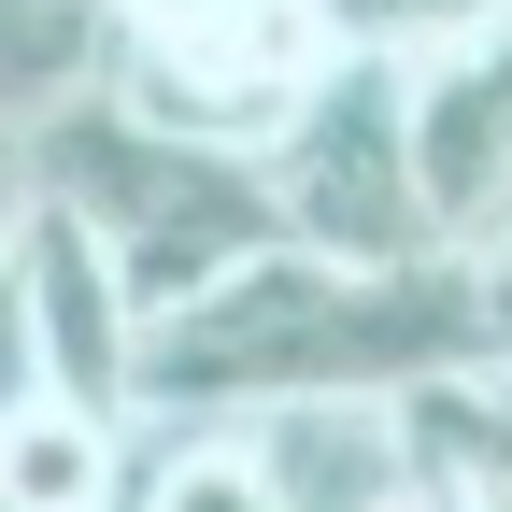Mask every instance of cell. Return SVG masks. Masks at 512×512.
<instances>
[{
    "label": "cell",
    "instance_id": "cell-1",
    "mask_svg": "<svg viewBox=\"0 0 512 512\" xmlns=\"http://www.w3.org/2000/svg\"><path fill=\"white\" fill-rule=\"evenodd\" d=\"M484 370L470 256L441 271H328V256L271 242L214 299L143 328V399L128 427H285V413H399L427 384Z\"/></svg>",
    "mask_w": 512,
    "mask_h": 512
},
{
    "label": "cell",
    "instance_id": "cell-2",
    "mask_svg": "<svg viewBox=\"0 0 512 512\" xmlns=\"http://www.w3.org/2000/svg\"><path fill=\"white\" fill-rule=\"evenodd\" d=\"M29 200H43V214H72V228L100 242V271L128 285V313H143V328H171L185 299H214L228 271H256V256L285 242L271 185H256L242 157L171 143V128L114 114V100L57 114L43 143H29Z\"/></svg>",
    "mask_w": 512,
    "mask_h": 512
},
{
    "label": "cell",
    "instance_id": "cell-3",
    "mask_svg": "<svg viewBox=\"0 0 512 512\" xmlns=\"http://www.w3.org/2000/svg\"><path fill=\"white\" fill-rule=\"evenodd\" d=\"M328 57H342V43L313 29V0H128L100 100L256 171V157L299 128V100H313Z\"/></svg>",
    "mask_w": 512,
    "mask_h": 512
},
{
    "label": "cell",
    "instance_id": "cell-4",
    "mask_svg": "<svg viewBox=\"0 0 512 512\" xmlns=\"http://www.w3.org/2000/svg\"><path fill=\"white\" fill-rule=\"evenodd\" d=\"M256 185H271L285 242L328 256V271H441L427 171H413V72L399 57H328L299 128L256 157Z\"/></svg>",
    "mask_w": 512,
    "mask_h": 512
},
{
    "label": "cell",
    "instance_id": "cell-5",
    "mask_svg": "<svg viewBox=\"0 0 512 512\" xmlns=\"http://www.w3.org/2000/svg\"><path fill=\"white\" fill-rule=\"evenodd\" d=\"M0 271H15L43 399H72V413H114V427H128V399H143V313H128V285L100 271V242H86L72 214L29 200V228H15V256H0Z\"/></svg>",
    "mask_w": 512,
    "mask_h": 512
},
{
    "label": "cell",
    "instance_id": "cell-6",
    "mask_svg": "<svg viewBox=\"0 0 512 512\" xmlns=\"http://www.w3.org/2000/svg\"><path fill=\"white\" fill-rule=\"evenodd\" d=\"M413 171H427L441 256H484L512 228V29H484V43L413 72Z\"/></svg>",
    "mask_w": 512,
    "mask_h": 512
},
{
    "label": "cell",
    "instance_id": "cell-7",
    "mask_svg": "<svg viewBox=\"0 0 512 512\" xmlns=\"http://www.w3.org/2000/svg\"><path fill=\"white\" fill-rule=\"evenodd\" d=\"M143 427L72 413V399H15L0 413V512H128Z\"/></svg>",
    "mask_w": 512,
    "mask_h": 512
},
{
    "label": "cell",
    "instance_id": "cell-8",
    "mask_svg": "<svg viewBox=\"0 0 512 512\" xmlns=\"http://www.w3.org/2000/svg\"><path fill=\"white\" fill-rule=\"evenodd\" d=\"M114 15L128 0H0V128H43L86 114L100 72H114Z\"/></svg>",
    "mask_w": 512,
    "mask_h": 512
},
{
    "label": "cell",
    "instance_id": "cell-9",
    "mask_svg": "<svg viewBox=\"0 0 512 512\" xmlns=\"http://www.w3.org/2000/svg\"><path fill=\"white\" fill-rule=\"evenodd\" d=\"M128 512H285V484L256 456V427H143Z\"/></svg>",
    "mask_w": 512,
    "mask_h": 512
},
{
    "label": "cell",
    "instance_id": "cell-10",
    "mask_svg": "<svg viewBox=\"0 0 512 512\" xmlns=\"http://www.w3.org/2000/svg\"><path fill=\"white\" fill-rule=\"evenodd\" d=\"M313 29H328L342 57H399V72H427V57L512 29V0H313Z\"/></svg>",
    "mask_w": 512,
    "mask_h": 512
},
{
    "label": "cell",
    "instance_id": "cell-11",
    "mask_svg": "<svg viewBox=\"0 0 512 512\" xmlns=\"http://www.w3.org/2000/svg\"><path fill=\"white\" fill-rule=\"evenodd\" d=\"M470 313H484V370H512V228L470 256Z\"/></svg>",
    "mask_w": 512,
    "mask_h": 512
},
{
    "label": "cell",
    "instance_id": "cell-12",
    "mask_svg": "<svg viewBox=\"0 0 512 512\" xmlns=\"http://www.w3.org/2000/svg\"><path fill=\"white\" fill-rule=\"evenodd\" d=\"M15 228H29V128H0V256H15Z\"/></svg>",
    "mask_w": 512,
    "mask_h": 512
},
{
    "label": "cell",
    "instance_id": "cell-13",
    "mask_svg": "<svg viewBox=\"0 0 512 512\" xmlns=\"http://www.w3.org/2000/svg\"><path fill=\"white\" fill-rule=\"evenodd\" d=\"M484 384H498V413H512V370H484Z\"/></svg>",
    "mask_w": 512,
    "mask_h": 512
}]
</instances>
